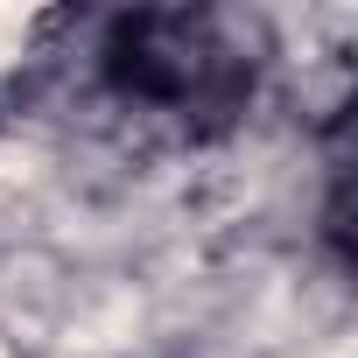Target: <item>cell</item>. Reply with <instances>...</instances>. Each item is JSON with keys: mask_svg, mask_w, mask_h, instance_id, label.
<instances>
[{"mask_svg": "<svg viewBox=\"0 0 358 358\" xmlns=\"http://www.w3.org/2000/svg\"><path fill=\"white\" fill-rule=\"evenodd\" d=\"M99 78L120 106L176 120L183 134H218L253 99V57L225 15L204 8H141L99 43Z\"/></svg>", "mask_w": 358, "mask_h": 358, "instance_id": "6da1fadb", "label": "cell"}]
</instances>
